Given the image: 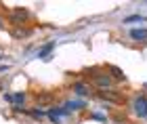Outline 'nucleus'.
I'll use <instances>...</instances> for the list:
<instances>
[{
    "instance_id": "obj_3",
    "label": "nucleus",
    "mask_w": 147,
    "mask_h": 124,
    "mask_svg": "<svg viewBox=\"0 0 147 124\" xmlns=\"http://www.w3.org/2000/svg\"><path fill=\"white\" fill-rule=\"evenodd\" d=\"M132 107H135V114L139 116V118H147V97H145V95L137 97Z\"/></svg>"
},
{
    "instance_id": "obj_8",
    "label": "nucleus",
    "mask_w": 147,
    "mask_h": 124,
    "mask_svg": "<svg viewBox=\"0 0 147 124\" xmlns=\"http://www.w3.org/2000/svg\"><path fill=\"white\" fill-rule=\"evenodd\" d=\"M84 107H86L84 101H67L65 103V109H67V112H71V109H84Z\"/></svg>"
},
{
    "instance_id": "obj_6",
    "label": "nucleus",
    "mask_w": 147,
    "mask_h": 124,
    "mask_svg": "<svg viewBox=\"0 0 147 124\" xmlns=\"http://www.w3.org/2000/svg\"><path fill=\"white\" fill-rule=\"evenodd\" d=\"M130 38H132V40H145V38H147V28L130 30Z\"/></svg>"
},
{
    "instance_id": "obj_9",
    "label": "nucleus",
    "mask_w": 147,
    "mask_h": 124,
    "mask_svg": "<svg viewBox=\"0 0 147 124\" xmlns=\"http://www.w3.org/2000/svg\"><path fill=\"white\" fill-rule=\"evenodd\" d=\"M13 103H15L17 107H21L25 103V93H15V95H13Z\"/></svg>"
},
{
    "instance_id": "obj_15",
    "label": "nucleus",
    "mask_w": 147,
    "mask_h": 124,
    "mask_svg": "<svg viewBox=\"0 0 147 124\" xmlns=\"http://www.w3.org/2000/svg\"><path fill=\"white\" fill-rule=\"evenodd\" d=\"M2 28H4V19L0 17V30H2Z\"/></svg>"
},
{
    "instance_id": "obj_1",
    "label": "nucleus",
    "mask_w": 147,
    "mask_h": 124,
    "mask_svg": "<svg viewBox=\"0 0 147 124\" xmlns=\"http://www.w3.org/2000/svg\"><path fill=\"white\" fill-rule=\"evenodd\" d=\"M92 82L97 84L101 90H107V88H111V78L107 76V74H103V71H97V69H92Z\"/></svg>"
},
{
    "instance_id": "obj_14",
    "label": "nucleus",
    "mask_w": 147,
    "mask_h": 124,
    "mask_svg": "<svg viewBox=\"0 0 147 124\" xmlns=\"http://www.w3.org/2000/svg\"><path fill=\"white\" fill-rule=\"evenodd\" d=\"M4 101H9V103H13V95H6V93H4Z\"/></svg>"
},
{
    "instance_id": "obj_11",
    "label": "nucleus",
    "mask_w": 147,
    "mask_h": 124,
    "mask_svg": "<svg viewBox=\"0 0 147 124\" xmlns=\"http://www.w3.org/2000/svg\"><path fill=\"white\" fill-rule=\"evenodd\" d=\"M143 19H147V17H143V15H130V17L124 19V23H135V21H143Z\"/></svg>"
},
{
    "instance_id": "obj_13",
    "label": "nucleus",
    "mask_w": 147,
    "mask_h": 124,
    "mask_svg": "<svg viewBox=\"0 0 147 124\" xmlns=\"http://www.w3.org/2000/svg\"><path fill=\"white\" fill-rule=\"evenodd\" d=\"M36 99H38V103H46V101H51V97H49V95H42V97L38 95Z\"/></svg>"
},
{
    "instance_id": "obj_5",
    "label": "nucleus",
    "mask_w": 147,
    "mask_h": 124,
    "mask_svg": "<svg viewBox=\"0 0 147 124\" xmlns=\"http://www.w3.org/2000/svg\"><path fill=\"white\" fill-rule=\"evenodd\" d=\"M74 93L80 95V97H88L90 95V86L84 84V82H76V84H74Z\"/></svg>"
},
{
    "instance_id": "obj_2",
    "label": "nucleus",
    "mask_w": 147,
    "mask_h": 124,
    "mask_svg": "<svg viewBox=\"0 0 147 124\" xmlns=\"http://www.w3.org/2000/svg\"><path fill=\"white\" fill-rule=\"evenodd\" d=\"M30 17H32L30 11H25V9H13V11H11V21L17 23V25H23Z\"/></svg>"
},
{
    "instance_id": "obj_7",
    "label": "nucleus",
    "mask_w": 147,
    "mask_h": 124,
    "mask_svg": "<svg viewBox=\"0 0 147 124\" xmlns=\"http://www.w3.org/2000/svg\"><path fill=\"white\" fill-rule=\"evenodd\" d=\"M53 49H55V42H46L44 46L38 51V57H40V59H49V53H51Z\"/></svg>"
},
{
    "instance_id": "obj_10",
    "label": "nucleus",
    "mask_w": 147,
    "mask_h": 124,
    "mask_svg": "<svg viewBox=\"0 0 147 124\" xmlns=\"http://www.w3.org/2000/svg\"><path fill=\"white\" fill-rule=\"evenodd\" d=\"M109 71L113 74V78H116V80H126V76L122 74V69H120V67H113V65H111V67H109Z\"/></svg>"
},
{
    "instance_id": "obj_12",
    "label": "nucleus",
    "mask_w": 147,
    "mask_h": 124,
    "mask_svg": "<svg viewBox=\"0 0 147 124\" xmlns=\"http://www.w3.org/2000/svg\"><path fill=\"white\" fill-rule=\"evenodd\" d=\"M13 34H15V38H23V36H28L30 32H28V30H21V28H17L15 32H13Z\"/></svg>"
},
{
    "instance_id": "obj_4",
    "label": "nucleus",
    "mask_w": 147,
    "mask_h": 124,
    "mask_svg": "<svg viewBox=\"0 0 147 124\" xmlns=\"http://www.w3.org/2000/svg\"><path fill=\"white\" fill-rule=\"evenodd\" d=\"M69 112L65 107H51L49 109V118H51V122L53 124H59V118H61V116H67Z\"/></svg>"
}]
</instances>
